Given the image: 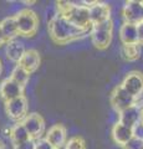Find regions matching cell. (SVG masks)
<instances>
[{
    "label": "cell",
    "instance_id": "cell-18",
    "mask_svg": "<svg viewBox=\"0 0 143 149\" xmlns=\"http://www.w3.org/2000/svg\"><path fill=\"white\" fill-rule=\"evenodd\" d=\"M9 138H10L14 147L30 141L29 133L26 132V129H25L24 125H22L21 122H17L15 125L11 127V129L9 130Z\"/></svg>",
    "mask_w": 143,
    "mask_h": 149
},
{
    "label": "cell",
    "instance_id": "cell-25",
    "mask_svg": "<svg viewBox=\"0 0 143 149\" xmlns=\"http://www.w3.org/2000/svg\"><path fill=\"white\" fill-rule=\"evenodd\" d=\"M14 149H35V142L34 141H27L22 144H19V146H15Z\"/></svg>",
    "mask_w": 143,
    "mask_h": 149
},
{
    "label": "cell",
    "instance_id": "cell-12",
    "mask_svg": "<svg viewBox=\"0 0 143 149\" xmlns=\"http://www.w3.org/2000/svg\"><path fill=\"white\" fill-rule=\"evenodd\" d=\"M24 87L17 85L15 81H13L9 77L0 83V98L4 101V103H6V102L15 100L17 97L24 96Z\"/></svg>",
    "mask_w": 143,
    "mask_h": 149
},
{
    "label": "cell",
    "instance_id": "cell-29",
    "mask_svg": "<svg viewBox=\"0 0 143 149\" xmlns=\"http://www.w3.org/2000/svg\"><path fill=\"white\" fill-rule=\"evenodd\" d=\"M3 72V62H1V60H0V74H1Z\"/></svg>",
    "mask_w": 143,
    "mask_h": 149
},
{
    "label": "cell",
    "instance_id": "cell-26",
    "mask_svg": "<svg viewBox=\"0 0 143 149\" xmlns=\"http://www.w3.org/2000/svg\"><path fill=\"white\" fill-rule=\"evenodd\" d=\"M137 35H138V45L143 46V22L137 25Z\"/></svg>",
    "mask_w": 143,
    "mask_h": 149
},
{
    "label": "cell",
    "instance_id": "cell-17",
    "mask_svg": "<svg viewBox=\"0 0 143 149\" xmlns=\"http://www.w3.org/2000/svg\"><path fill=\"white\" fill-rule=\"evenodd\" d=\"M119 40L122 45H135L138 44V35H137V25L127 24L123 22V25L119 29Z\"/></svg>",
    "mask_w": 143,
    "mask_h": 149
},
{
    "label": "cell",
    "instance_id": "cell-22",
    "mask_svg": "<svg viewBox=\"0 0 143 149\" xmlns=\"http://www.w3.org/2000/svg\"><path fill=\"white\" fill-rule=\"evenodd\" d=\"M65 149H86V142L81 136H73L67 139Z\"/></svg>",
    "mask_w": 143,
    "mask_h": 149
},
{
    "label": "cell",
    "instance_id": "cell-16",
    "mask_svg": "<svg viewBox=\"0 0 143 149\" xmlns=\"http://www.w3.org/2000/svg\"><path fill=\"white\" fill-rule=\"evenodd\" d=\"M118 116H119L118 122L127 125V127H130V128L135 129L137 125L140 124V111H138L137 104L122 111L121 113H118Z\"/></svg>",
    "mask_w": 143,
    "mask_h": 149
},
{
    "label": "cell",
    "instance_id": "cell-19",
    "mask_svg": "<svg viewBox=\"0 0 143 149\" xmlns=\"http://www.w3.org/2000/svg\"><path fill=\"white\" fill-rule=\"evenodd\" d=\"M0 29L3 31V35L5 37L6 42L11 40H15L19 36V31H17L16 21L14 16H8L0 22Z\"/></svg>",
    "mask_w": 143,
    "mask_h": 149
},
{
    "label": "cell",
    "instance_id": "cell-4",
    "mask_svg": "<svg viewBox=\"0 0 143 149\" xmlns=\"http://www.w3.org/2000/svg\"><path fill=\"white\" fill-rule=\"evenodd\" d=\"M91 41L98 50H107L113 39V22L112 20L105 21L102 24L93 25L90 31Z\"/></svg>",
    "mask_w": 143,
    "mask_h": 149
},
{
    "label": "cell",
    "instance_id": "cell-27",
    "mask_svg": "<svg viewBox=\"0 0 143 149\" xmlns=\"http://www.w3.org/2000/svg\"><path fill=\"white\" fill-rule=\"evenodd\" d=\"M138 106V111H140V127L143 128V102H141V103H137Z\"/></svg>",
    "mask_w": 143,
    "mask_h": 149
},
{
    "label": "cell",
    "instance_id": "cell-24",
    "mask_svg": "<svg viewBox=\"0 0 143 149\" xmlns=\"http://www.w3.org/2000/svg\"><path fill=\"white\" fill-rule=\"evenodd\" d=\"M34 142H35V149H55L45 138L38 139V141H34Z\"/></svg>",
    "mask_w": 143,
    "mask_h": 149
},
{
    "label": "cell",
    "instance_id": "cell-20",
    "mask_svg": "<svg viewBox=\"0 0 143 149\" xmlns=\"http://www.w3.org/2000/svg\"><path fill=\"white\" fill-rule=\"evenodd\" d=\"M121 56L124 61L133 62L141 57V46L135 45H122L121 46Z\"/></svg>",
    "mask_w": 143,
    "mask_h": 149
},
{
    "label": "cell",
    "instance_id": "cell-6",
    "mask_svg": "<svg viewBox=\"0 0 143 149\" xmlns=\"http://www.w3.org/2000/svg\"><path fill=\"white\" fill-rule=\"evenodd\" d=\"M121 86L128 95L138 101V98L143 95V73L140 71L128 72L124 76Z\"/></svg>",
    "mask_w": 143,
    "mask_h": 149
},
{
    "label": "cell",
    "instance_id": "cell-8",
    "mask_svg": "<svg viewBox=\"0 0 143 149\" xmlns=\"http://www.w3.org/2000/svg\"><path fill=\"white\" fill-rule=\"evenodd\" d=\"M27 109H29V103H27V98L25 96L17 97V98L5 103V112L8 117L15 122H21L26 117Z\"/></svg>",
    "mask_w": 143,
    "mask_h": 149
},
{
    "label": "cell",
    "instance_id": "cell-9",
    "mask_svg": "<svg viewBox=\"0 0 143 149\" xmlns=\"http://www.w3.org/2000/svg\"><path fill=\"white\" fill-rule=\"evenodd\" d=\"M122 16L124 22L132 25H138L143 22V5L141 1L130 0L124 4L122 9Z\"/></svg>",
    "mask_w": 143,
    "mask_h": 149
},
{
    "label": "cell",
    "instance_id": "cell-3",
    "mask_svg": "<svg viewBox=\"0 0 143 149\" xmlns=\"http://www.w3.org/2000/svg\"><path fill=\"white\" fill-rule=\"evenodd\" d=\"M16 21L19 35L25 37H33L39 29V17L36 13L30 9H22L16 15H14Z\"/></svg>",
    "mask_w": 143,
    "mask_h": 149
},
{
    "label": "cell",
    "instance_id": "cell-15",
    "mask_svg": "<svg viewBox=\"0 0 143 149\" xmlns=\"http://www.w3.org/2000/svg\"><path fill=\"white\" fill-rule=\"evenodd\" d=\"M25 46L24 44L19 40H11L6 42V47H5V55L8 60H10L11 62H15V63H19V61L21 60V57L24 56L25 54Z\"/></svg>",
    "mask_w": 143,
    "mask_h": 149
},
{
    "label": "cell",
    "instance_id": "cell-2",
    "mask_svg": "<svg viewBox=\"0 0 143 149\" xmlns=\"http://www.w3.org/2000/svg\"><path fill=\"white\" fill-rule=\"evenodd\" d=\"M56 10L57 14L66 17L75 26L80 27L82 30L91 31L92 24L90 20L89 8L85 5V3L76 4L61 0V1H56Z\"/></svg>",
    "mask_w": 143,
    "mask_h": 149
},
{
    "label": "cell",
    "instance_id": "cell-14",
    "mask_svg": "<svg viewBox=\"0 0 143 149\" xmlns=\"http://www.w3.org/2000/svg\"><path fill=\"white\" fill-rule=\"evenodd\" d=\"M40 62H41L40 54L36 50L30 49V50L25 51L24 56L21 57V60L19 61V63H17V65H19L21 68H24L29 74H31V73H34L36 70L39 68Z\"/></svg>",
    "mask_w": 143,
    "mask_h": 149
},
{
    "label": "cell",
    "instance_id": "cell-28",
    "mask_svg": "<svg viewBox=\"0 0 143 149\" xmlns=\"http://www.w3.org/2000/svg\"><path fill=\"white\" fill-rule=\"evenodd\" d=\"M4 44H6V40H5V37H4V35H3L1 29H0V47H1Z\"/></svg>",
    "mask_w": 143,
    "mask_h": 149
},
{
    "label": "cell",
    "instance_id": "cell-21",
    "mask_svg": "<svg viewBox=\"0 0 143 149\" xmlns=\"http://www.w3.org/2000/svg\"><path fill=\"white\" fill-rule=\"evenodd\" d=\"M10 78L13 81H15L17 85H20L21 87H24L27 85V82H29L30 80V74L27 73L24 68H21L19 65H16L15 67H14V70L11 71V76Z\"/></svg>",
    "mask_w": 143,
    "mask_h": 149
},
{
    "label": "cell",
    "instance_id": "cell-30",
    "mask_svg": "<svg viewBox=\"0 0 143 149\" xmlns=\"http://www.w3.org/2000/svg\"><path fill=\"white\" fill-rule=\"evenodd\" d=\"M0 149H5V146H4L3 142H0Z\"/></svg>",
    "mask_w": 143,
    "mask_h": 149
},
{
    "label": "cell",
    "instance_id": "cell-31",
    "mask_svg": "<svg viewBox=\"0 0 143 149\" xmlns=\"http://www.w3.org/2000/svg\"><path fill=\"white\" fill-rule=\"evenodd\" d=\"M141 3H142V5H143V1H141Z\"/></svg>",
    "mask_w": 143,
    "mask_h": 149
},
{
    "label": "cell",
    "instance_id": "cell-23",
    "mask_svg": "<svg viewBox=\"0 0 143 149\" xmlns=\"http://www.w3.org/2000/svg\"><path fill=\"white\" fill-rule=\"evenodd\" d=\"M122 149H143V137L135 136Z\"/></svg>",
    "mask_w": 143,
    "mask_h": 149
},
{
    "label": "cell",
    "instance_id": "cell-13",
    "mask_svg": "<svg viewBox=\"0 0 143 149\" xmlns=\"http://www.w3.org/2000/svg\"><path fill=\"white\" fill-rule=\"evenodd\" d=\"M111 137H112L113 142L119 147H124L126 144L135 137V129L130 128L119 122H116L113 124L112 130H111Z\"/></svg>",
    "mask_w": 143,
    "mask_h": 149
},
{
    "label": "cell",
    "instance_id": "cell-5",
    "mask_svg": "<svg viewBox=\"0 0 143 149\" xmlns=\"http://www.w3.org/2000/svg\"><path fill=\"white\" fill-rule=\"evenodd\" d=\"M110 103L117 113H121L122 111L137 104V100L133 98L131 95H128V93L123 90V87L121 85H117L112 90V92H111Z\"/></svg>",
    "mask_w": 143,
    "mask_h": 149
},
{
    "label": "cell",
    "instance_id": "cell-11",
    "mask_svg": "<svg viewBox=\"0 0 143 149\" xmlns=\"http://www.w3.org/2000/svg\"><path fill=\"white\" fill-rule=\"evenodd\" d=\"M45 139L55 149H61L65 147L67 142V130L65 125L62 124H54L50 127L49 130L45 133Z\"/></svg>",
    "mask_w": 143,
    "mask_h": 149
},
{
    "label": "cell",
    "instance_id": "cell-7",
    "mask_svg": "<svg viewBox=\"0 0 143 149\" xmlns=\"http://www.w3.org/2000/svg\"><path fill=\"white\" fill-rule=\"evenodd\" d=\"M31 141L41 139L45 133V120L39 113H30L21 120Z\"/></svg>",
    "mask_w": 143,
    "mask_h": 149
},
{
    "label": "cell",
    "instance_id": "cell-10",
    "mask_svg": "<svg viewBox=\"0 0 143 149\" xmlns=\"http://www.w3.org/2000/svg\"><path fill=\"white\" fill-rule=\"evenodd\" d=\"M89 14L92 26L102 24L105 21L111 20V6L106 3L92 1L89 6Z\"/></svg>",
    "mask_w": 143,
    "mask_h": 149
},
{
    "label": "cell",
    "instance_id": "cell-1",
    "mask_svg": "<svg viewBox=\"0 0 143 149\" xmlns=\"http://www.w3.org/2000/svg\"><path fill=\"white\" fill-rule=\"evenodd\" d=\"M47 30L51 40L59 45H66L68 42H72V41L82 39L87 34H90V31L82 30L80 27L75 26L66 17H63L57 13L52 17H50Z\"/></svg>",
    "mask_w": 143,
    "mask_h": 149
}]
</instances>
